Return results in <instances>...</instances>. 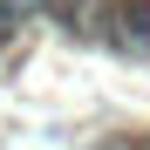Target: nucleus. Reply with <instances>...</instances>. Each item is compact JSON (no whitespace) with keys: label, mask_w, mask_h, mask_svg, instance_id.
<instances>
[{"label":"nucleus","mask_w":150,"mask_h":150,"mask_svg":"<svg viewBox=\"0 0 150 150\" xmlns=\"http://www.w3.org/2000/svg\"><path fill=\"white\" fill-rule=\"evenodd\" d=\"M103 28H109V41L116 48H150V0H109L103 7Z\"/></svg>","instance_id":"nucleus-1"},{"label":"nucleus","mask_w":150,"mask_h":150,"mask_svg":"<svg viewBox=\"0 0 150 150\" xmlns=\"http://www.w3.org/2000/svg\"><path fill=\"white\" fill-rule=\"evenodd\" d=\"M14 21H21V7H14V0H0V48L14 41Z\"/></svg>","instance_id":"nucleus-2"}]
</instances>
